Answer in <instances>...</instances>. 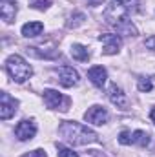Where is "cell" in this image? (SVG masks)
I'll return each instance as SVG.
<instances>
[{
  "label": "cell",
  "instance_id": "obj_11",
  "mask_svg": "<svg viewBox=\"0 0 155 157\" xmlns=\"http://www.w3.org/2000/svg\"><path fill=\"white\" fill-rule=\"evenodd\" d=\"M88 77H89V80H91L93 86L102 88V86L106 84V80H108V71H106V68H102V66H93V68H89Z\"/></svg>",
  "mask_w": 155,
  "mask_h": 157
},
{
  "label": "cell",
  "instance_id": "obj_10",
  "mask_svg": "<svg viewBox=\"0 0 155 157\" xmlns=\"http://www.w3.org/2000/svg\"><path fill=\"white\" fill-rule=\"evenodd\" d=\"M108 99L115 104L117 108H126V106H128V97H126V93L122 91V88L117 86V84H112V86L108 88Z\"/></svg>",
  "mask_w": 155,
  "mask_h": 157
},
{
  "label": "cell",
  "instance_id": "obj_16",
  "mask_svg": "<svg viewBox=\"0 0 155 157\" xmlns=\"http://www.w3.org/2000/svg\"><path fill=\"white\" fill-rule=\"evenodd\" d=\"M84 13H80V11H77V13H73L70 18H68V22H66V26L68 28H77V26H80L82 22H84Z\"/></svg>",
  "mask_w": 155,
  "mask_h": 157
},
{
  "label": "cell",
  "instance_id": "obj_20",
  "mask_svg": "<svg viewBox=\"0 0 155 157\" xmlns=\"http://www.w3.org/2000/svg\"><path fill=\"white\" fill-rule=\"evenodd\" d=\"M22 157H47V154H46L42 148H37V150H31V152L24 154Z\"/></svg>",
  "mask_w": 155,
  "mask_h": 157
},
{
  "label": "cell",
  "instance_id": "obj_12",
  "mask_svg": "<svg viewBox=\"0 0 155 157\" xmlns=\"http://www.w3.org/2000/svg\"><path fill=\"white\" fill-rule=\"evenodd\" d=\"M22 35L28 37V39H33V37H39L40 33L44 31V24L42 22H28L22 26Z\"/></svg>",
  "mask_w": 155,
  "mask_h": 157
},
{
  "label": "cell",
  "instance_id": "obj_23",
  "mask_svg": "<svg viewBox=\"0 0 155 157\" xmlns=\"http://www.w3.org/2000/svg\"><path fill=\"white\" fill-rule=\"evenodd\" d=\"M150 119H152V122L155 124V106L152 108V112H150Z\"/></svg>",
  "mask_w": 155,
  "mask_h": 157
},
{
  "label": "cell",
  "instance_id": "obj_22",
  "mask_svg": "<svg viewBox=\"0 0 155 157\" xmlns=\"http://www.w3.org/2000/svg\"><path fill=\"white\" fill-rule=\"evenodd\" d=\"M115 2L119 4V6H122V7H131L137 0H115Z\"/></svg>",
  "mask_w": 155,
  "mask_h": 157
},
{
  "label": "cell",
  "instance_id": "obj_19",
  "mask_svg": "<svg viewBox=\"0 0 155 157\" xmlns=\"http://www.w3.org/2000/svg\"><path fill=\"white\" fill-rule=\"evenodd\" d=\"M119 143H120V144H131V132H128V130L120 132V135H119Z\"/></svg>",
  "mask_w": 155,
  "mask_h": 157
},
{
  "label": "cell",
  "instance_id": "obj_9",
  "mask_svg": "<svg viewBox=\"0 0 155 157\" xmlns=\"http://www.w3.org/2000/svg\"><path fill=\"white\" fill-rule=\"evenodd\" d=\"M17 11H18V6L15 0H2L0 2V17L6 24H11L15 20Z\"/></svg>",
  "mask_w": 155,
  "mask_h": 157
},
{
  "label": "cell",
  "instance_id": "obj_7",
  "mask_svg": "<svg viewBox=\"0 0 155 157\" xmlns=\"http://www.w3.org/2000/svg\"><path fill=\"white\" fill-rule=\"evenodd\" d=\"M99 40L102 42L106 55H115V53L120 51V48H122V39H120V35L102 33V35H99Z\"/></svg>",
  "mask_w": 155,
  "mask_h": 157
},
{
  "label": "cell",
  "instance_id": "obj_2",
  "mask_svg": "<svg viewBox=\"0 0 155 157\" xmlns=\"http://www.w3.org/2000/svg\"><path fill=\"white\" fill-rule=\"evenodd\" d=\"M6 71H7V75L13 78L15 82H18V84H22V82H26L28 78L33 75V68H31V64L24 59V57H20V55H9L7 59H6Z\"/></svg>",
  "mask_w": 155,
  "mask_h": 157
},
{
  "label": "cell",
  "instance_id": "obj_14",
  "mask_svg": "<svg viewBox=\"0 0 155 157\" xmlns=\"http://www.w3.org/2000/svg\"><path fill=\"white\" fill-rule=\"evenodd\" d=\"M131 144L137 146H148L150 144V133L142 132V130H135L131 132Z\"/></svg>",
  "mask_w": 155,
  "mask_h": 157
},
{
  "label": "cell",
  "instance_id": "obj_3",
  "mask_svg": "<svg viewBox=\"0 0 155 157\" xmlns=\"http://www.w3.org/2000/svg\"><path fill=\"white\" fill-rule=\"evenodd\" d=\"M44 104L49 110H60L66 112L70 108V99L59 93L57 90H44Z\"/></svg>",
  "mask_w": 155,
  "mask_h": 157
},
{
  "label": "cell",
  "instance_id": "obj_18",
  "mask_svg": "<svg viewBox=\"0 0 155 157\" xmlns=\"http://www.w3.org/2000/svg\"><path fill=\"white\" fill-rule=\"evenodd\" d=\"M29 6L33 9H39V11H46L49 6H51V0H29Z\"/></svg>",
  "mask_w": 155,
  "mask_h": 157
},
{
  "label": "cell",
  "instance_id": "obj_1",
  "mask_svg": "<svg viewBox=\"0 0 155 157\" xmlns=\"http://www.w3.org/2000/svg\"><path fill=\"white\" fill-rule=\"evenodd\" d=\"M59 135L68 144H73V146H84V144H91L99 141V135L91 128L80 124L77 121H64L59 126Z\"/></svg>",
  "mask_w": 155,
  "mask_h": 157
},
{
  "label": "cell",
  "instance_id": "obj_17",
  "mask_svg": "<svg viewBox=\"0 0 155 157\" xmlns=\"http://www.w3.org/2000/svg\"><path fill=\"white\" fill-rule=\"evenodd\" d=\"M57 154L59 157H78L77 152H73V148L64 146V144H57Z\"/></svg>",
  "mask_w": 155,
  "mask_h": 157
},
{
  "label": "cell",
  "instance_id": "obj_6",
  "mask_svg": "<svg viewBox=\"0 0 155 157\" xmlns=\"http://www.w3.org/2000/svg\"><path fill=\"white\" fill-rule=\"evenodd\" d=\"M108 117H110L108 110L102 108V106H99V104L88 108L86 113H84V121L89 122V124H95V126H102V124H106V122H108Z\"/></svg>",
  "mask_w": 155,
  "mask_h": 157
},
{
  "label": "cell",
  "instance_id": "obj_5",
  "mask_svg": "<svg viewBox=\"0 0 155 157\" xmlns=\"http://www.w3.org/2000/svg\"><path fill=\"white\" fill-rule=\"evenodd\" d=\"M18 110V101L15 97H11L7 91H2L0 93V119L7 121L11 119Z\"/></svg>",
  "mask_w": 155,
  "mask_h": 157
},
{
  "label": "cell",
  "instance_id": "obj_21",
  "mask_svg": "<svg viewBox=\"0 0 155 157\" xmlns=\"http://www.w3.org/2000/svg\"><path fill=\"white\" fill-rule=\"evenodd\" d=\"M144 46H146L148 49L155 51V35H153V37H148V39H146V42H144Z\"/></svg>",
  "mask_w": 155,
  "mask_h": 157
},
{
  "label": "cell",
  "instance_id": "obj_15",
  "mask_svg": "<svg viewBox=\"0 0 155 157\" xmlns=\"http://www.w3.org/2000/svg\"><path fill=\"white\" fill-rule=\"evenodd\" d=\"M137 88L141 90V91H152L153 90V80L152 77H139L137 78Z\"/></svg>",
  "mask_w": 155,
  "mask_h": 157
},
{
  "label": "cell",
  "instance_id": "obj_13",
  "mask_svg": "<svg viewBox=\"0 0 155 157\" xmlns=\"http://www.w3.org/2000/svg\"><path fill=\"white\" fill-rule=\"evenodd\" d=\"M71 57L78 62H88L89 60V49L82 44H73L71 46Z\"/></svg>",
  "mask_w": 155,
  "mask_h": 157
},
{
  "label": "cell",
  "instance_id": "obj_8",
  "mask_svg": "<svg viewBox=\"0 0 155 157\" xmlns=\"http://www.w3.org/2000/svg\"><path fill=\"white\" fill-rule=\"evenodd\" d=\"M57 77H59V82L64 88H71V86L78 84V73L71 66H60L57 70Z\"/></svg>",
  "mask_w": 155,
  "mask_h": 157
},
{
  "label": "cell",
  "instance_id": "obj_4",
  "mask_svg": "<svg viewBox=\"0 0 155 157\" xmlns=\"http://www.w3.org/2000/svg\"><path fill=\"white\" fill-rule=\"evenodd\" d=\"M15 135L18 141H31L37 135V122L33 119H22L15 126Z\"/></svg>",
  "mask_w": 155,
  "mask_h": 157
}]
</instances>
